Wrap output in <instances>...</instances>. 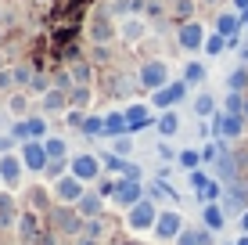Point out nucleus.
Masks as SVG:
<instances>
[{
    "label": "nucleus",
    "instance_id": "37",
    "mask_svg": "<svg viewBox=\"0 0 248 245\" xmlns=\"http://www.w3.org/2000/svg\"><path fill=\"white\" fill-rule=\"evenodd\" d=\"M205 80H209V69H205L202 62H187L184 65V83L187 87H202Z\"/></svg>",
    "mask_w": 248,
    "mask_h": 245
},
{
    "label": "nucleus",
    "instance_id": "16",
    "mask_svg": "<svg viewBox=\"0 0 248 245\" xmlns=\"http://www.w3.org/2000/svg\"><path fill=\"white\" fill-rule=\"evenodd\" d=\"M144 195H148V188H144V180H119V191L112 195V206H123V209H130V206H137Z\"/></svg>",
    "mask_w": 248,
    "mask_h": 245
},
{
    "label": "nucleus",
    "instance_id": "58",
    "mask_svg": "<svg viewBox=\"0 0 248 245\" xmlns=\"http://www.w3.org/2000/svg\"><path fill=\"white\" fill-rule=\"evenodd\" d=\"M234 245H248V234H241V238H237Z\"/></svg>",
    "mask_w": 248,
    "mask_h": 245
},
{
    "label": "nucleus",
    "instance_id": "56",
    "mask_svg": "<svg viewBox=\"0 0 248 245\" xmlns=\"http://www.w3.org/2000/svg\"><path fill=\"white\" fill-rule=\"evenodd\" d=\"M237 220H241V234H248V209H245L241 216H237Z\"/></svg>",
    "mask_w": 248,
    "mask_h": 245
},
{
    "label": "nucleus",
    "instance_id": "55",
    "mask_svg": "<svg viewBox=\"0 0 248 245\" xmlns=\"http://www.w3.org/2000/svg\"><path fill=\"white\" fill-rule=\"evenodd\" d=\"M230 7H234V11L241 15V11H248V0H230Z\"/></svg>",
    "mask_w": 248,
    "mask_h": 245
},
{
    "label": "nucleus",
    "instance_id": "49",
    "mask_svg": "<svg viewBox=\"0 0 248 245\" xmlns=\"http://www.w3.org/2000/svg\"><path fill=\"white\" fill-rule=\"evenodd\" d=\"M187 180H191V188H194V195H198V191L205 188V184H209L212 180V177L209 173H205V170H191V177H187Z\"/></svg>",
    "mask_w": 248,
    "mask_h": 245
},
{
    "label": "nucleus",
    "instance_id": "33",
    "mask_svg": "<svg viewBox=\"0 0 248 245\" xmlns=\"http://www.w3.org/2000/svg\"><path fill=\"white\" fill-rule=\"evenodd\" d=\"M32 76H36L32 62H18V65H11V83H15V90H29Z\"/></svg>",
    "mask_w": 248,
    "mask_h": 245
},
{
    "label": "nucleus",
    "instance_id": "14",
    "mask_svg": "<svg viewBox=\"0 0 248 245\" xmlns=\"http://www.w3.org/2000/svg\"><path fill=\"white\" fill-rule=\"evenodd\" d=\"M187 98V83L184 80H169L166 87L151 90V108H173Z\"/></svg>",
    "mask_w": 248,
    "mask_h": 245
},
{
    "label": "nucleus",
    "instance_id": "1",
    "mask_svg": "<svg viewBox=\"0 0 248 245\" xmlns=\"http://www.w3.org/2000/svg\"><path fill=\"white\" fill-rule=\"evenodd\" d=\"M93 87L112 101H130L137 90H140V80H137V69H123V65H108L105 76H101Z\"/></svg>",
    "mask_w": 248,
    "mask_h": 245
},
{
    "label": "nucleus",
    "instance_id": "25",
    "mask_svg": "<svg viewBox=\"0 0 248 245\" xmlns=\"http://www.w3.org/2000/svg\"><path fill=\"white\" fill-rule=\"evenodd\" d=\"M65 112H68V94H65V90H58V87H50L44 94V115L54 119V115H65Z\"/></svg>",
    "mask_w": 248,
    "mask_h": 245
},
{
    "label": "nucleus",
    "instance_id": "41",
    "mask_svg": "<svg viewBox=\"0 0 248 245\" xmlns=\"http://www.w3.org/2000/svg\"><path fill=\"white\" fill-rule=\"evenodd\" d=\"M176 163H180V170H198L202 166V151L198 148H184V151H176Z\"/></svg>",
    "mask_w": 248,
    "mask_h": 245
},
{
    "label": "nucleus",
    "instance_id": "46",
    "mask_svg": "<svg viewBox=\"0 0 248 245\" xmlns=\"http://www.w3.org/2000/svg\"><path fill=\"white\" fill-rule=\"evenodd\" d=\"M108 141H112V151L123 155V159L133 151V133H119V137H108Z\"/></svg>",
    "mask_w": 248,
    "mask_h": 245
},
{
    "label": "nucleus",
    "instance_id": "50",
    "mask_svg": "<svg viewBox=\"0 0 248 245\" xmlns=\"http://www.w3.org/2000/svg\"><path fill=\"white\" fill-rule=\"evenodd\" d=\"M155 155L162 159V163H176V151H173V145H166V141H158V148H155Z\"/></svg>",
    "mask_w": 248,
    "mask_h": 245
},
{
    "label": "nucleus",
    "instance_id": "60",
    "mask_svg": "<svg viewBox=\"0 0 248 245\" xmlns=\"http://www.w3.org/2000/svg\"><path fill=\"white\" fill-rule=\"evenodd\" d=\"M0 47H4V25H0Z\"/></svg>",
    "mask_w": 248,
    "mask_h": 245
},
{
    "label": "nucleus",
    "instance_id": "23",
    "mask_svg": "<svg viewBox=\"0 0 248 245\" xmlns=\"http://www.w3.org/2000/svg\"><path fill=\"white\" fill-rule=\"evenodd\" d=\"M202 227H209L212 234L227 227V213H223L219 202H205V206H202Z\"/></svg>",
    "mask_w": 248,
    "mask_h": 245
},
{
    "label": "nucleus",
    "instance_id": "31",
    "mask_svg": "<svg viewBox=\"0 0 248 245\" xmlns=\"http://www.w3.org/2000/svg\"><path fill=\"white\" fill-rule=\"evenodd\" d=\"M93 83H76L72 90H68V108H83V112H87L90 108V101H93Z\"/></svg>",
    "mask_w": 248,
    "mask_h": 245
},
{
    "label": "nucleus",
    "instance_id": "27",
    "mask_svg": "<svg viewBox=\"0 0 248 245\" xmlns=\"http://www.w3.org/2000/svg\"><path fill=\"white\" fill-rule=\"evenodd\" d=\"M65 69H68V76H72V83H97L90 58H76V62H68Z\"/></svg>",
    "mask_w": 248,
    "mask_h": 245
},
{
    "label": "nucleus",
    "instance_id": "28",
    "mask_svg": "<svg viewBox=\"0 0 248 245\" xmlns=\"http://www.w3.org/2000/svg\"><path fill=\"white\" fill-rule=\"evenodd\" d=\"M119 133H130L126 108H112V112H105V137H119Z\"/></svg>",
    "mask_w": 248,
    "mask_h": 245
},
{
    "label": "nucleus",
    "instance_id": "44",
    "mask_svg": "<svg viewBox=\"0 0 248 245\" xmlns=\"http://www.w3.org/2000/svg\"><path fill=\"white\" fill-rule=\"evenodd\" d=\"M205 54H209V58H219V54H223V50H227V36H219V33H212V36H205Z\"/></svg>",
    "mask_w": 248,
    "mask_h": 245
},
{
    "label": "nucleus",
    "instance_id": "6",
    "mask_svg": "<svg viewBox=\"0 0 248 245\" xmlns=\"http://www.w3.org/2000/svg\"><path fill=\"white\" fill-rule=\"evenodd\" d=\"M68 173L79 177L83 184H97L101 173H105L101 155H93V151H79V155H72V159H68Z\"/></svg>",
    "mask_w": 248,
    "mask_h": 245
},
{
    "label": "nucleus",
    "instance_id": "61",
    "mask_svg": "<svg viewBox=\"0 0 248 245\" xmlns=\"http://www.w3.org/2000/svg\"><path fill=\"white\" fill-rule=\"evenodd\" d=\"M223 245H234V242H223Z\"/></svg>",
    "mask_w": 248,
    "mask_h": 245
},
{
    "label": "nucleus",
    "instance_id": "24",
    "mask_svg": "<svg viewBox=\"0 0 248 245\" xmlns=\"http://www.w3.org/2000/svg\"><path fill=\"white\" fill-rule=\"evenodd\" d=\"M155 130H158L162 141H169V137L180 133V115H176V108H162V115L155 119Z\"/></svg>",
    "mask_w": 248,
    "mask_h": 245
},
{
    "label": "nucleus",
    "instance_id": "52",
    "mask_svg": "<svg viewBox=\"0 0 248 245\" xmlns=\"http://www.w3.org/2000/svg\"><path fill=\"white\" fill-rule=\"evenodd\" d=\"M7 151H18V141L11 133H0V155H7Z\"/></svg>",
    "mask_w": 248,
    "mask_h": 245
},
{
    "label": "nucleus",
    "instance_id": "54",
    "mask_svg": "<svg viewBox=\"0 0 248 245\" xmlns=\"http://www.w3.org/2000/svg\"><path fill=\"white\" fill-rule=\"evenodd\" d=\"M237 62H241V65H248V40H245L241 47H237Z\"/></svg>",
    "mask_w": 248,
    "mask_h": 245
},
{
    "label": "nucleus",
    "instance_id": "34",
    "mask_svg": "<svg viewBox=\"0 0 248 245\" xmlns=\"http://www.w3.org/2000/svg\"><path fill=\"white\" fill-rule=\"evenodd\" d=\"M166 7H169V15H173L176 22H187L198 11V0H166Z\"/></svg>",
    "mask_w": 248,
    "mask_h": 245
},
{
    "label": "nucleus",
    "instance_id": "2",
    "mask_svg": "<svg viewBox=\"0 0 248 245\" xmlns=\"http://www.w3.org/2000/svg\"><path fill=\"white\" fill-rule=\"evenodd\" d=\"M83 36H87L90 44H115V40H119V18L108 11L105 0L90 7L87 22H83Z\"/></svg>",
    "mask_w": 248,
    "mask_h": 245
},
{
    "label": "nucleus",
    "instance_id": "9",
    "mask_svg": "<svg viewBox=\"0 0 248 245\" xmlns=\"http://www.w3.org/2000/svg\"><path fill=\"white\" fill-rule=\"evenodd\" d=\"M184 227L187 224H184L180 209H158V216H155V238L158 242H176Z\"/></svg>",
    "mask_w": 248,
    "mask_h": 245
},
{
    "label": "nucleus",
    "instance_id": "15",
    "mask_svg": "<svg viewBox=\"0 0 248 245\" xmlns=\"http://www.w3.org/2000/svg\"><path fill=\"white\" fill-rule=\"evenodd\" d=\"M22 170H25V163H22L18 151H7V155H0V184H4L7 191H15V188L22 184Z\"/></svg>",
    "mask_w": 248,
    "mask_h": 245
},
{
    "label": "nucleus",
    "instance_id": "32",
    "mask_svg": "<svg viewBox=\"0 0 248 245\" xmlns=\"http://www.w3.org/2000/svg\"><path fill=\"white\" fill-rule=\"evenodd\" d=\"M173 245H212V231L209 227H184Z\"/></svg>",
    "mask_w": 248,
    "mask_h": 245
},
{
    "label": "nucleus",
    "instance_id": "3",
    "mask_svg": "<svg viewBox=\"0 0 248 245\" xmlns=\"http://www.w3.org/2000/svg\"><path fill=\"white\" fill-rule=\"evenodd\" d=\"M47 224L54 227V234H62V238H79V234H83V216H79L76 206L54 202V209L47 213Z\"/></svg>",
    "mask_w": 248,
    "mask_h": 245
},
{
    "label": "nucleus",
    "instance_id": "57",
    "mask_svg": "<svg viewBox=\"0 0 248 245\" xmlns=\"http://www.w3.org/2000/svg\"><path fill=\"white\" fill-rule=\"evenodd\" d=\"M32 4H40V7H50V4H54V0H32Z\"/></svg>",
    "mask_w": 248,
    "mask_h": 245
},
{
    "label": "nucleus",
    "instance_id": "8",
    "mask_svg": "<svg viewBox=\"0 0 248 245\" xmlns=\"http://www.w3.org/2000/svg\"><path fill=\"white\" fill-rule=\"evenodd\" d=\"M90 15V0H54L47 7L50 22H87Z\"/></svg>",
    "mask_w": 248,
    "mask_h": 245
},
{
    "label": "nucleus",
    "instance_id": "42",
    "mask_svg": "<svg viewBox=\"0 0 248 245\" xmlns=\"http://www.w3.org/2000/svg\"><path fill=\"white\" fill-rule=\"evenodd\" d=\"M83 234H87V238H97V242H105V238H108L105 216H93V220H83Z\"/></svg>",
    "mask_w": 248,
    "mask_h": 245
},
{
    "label": "nucleus",
    "instance_id": "47",
    "mask_svg": "<svg viewBox=\"0 0 248 245\" xmlns=\"http://www.w3.org/2000/svg\"><path fill=\"white\" fill-rule=\"evenodd\" d=\"M47 90H50V76H47V72H36V76H32V83H29V94H40V98H44Z\"/></svg>",
    "mask_w": 248,
    "mask_h": 245
},
{
    "label": "nucleus",
    "instance_id": "4",
    "mask_svg": "<svg viewBox=\"0 0 248 245\" xmlns=\"http://www.w3.org/2000/svg\"><path fill=\"white\" fill-rule=\"evenodd\" d=\"M137 80H140V90H158L169 83V62L166 58H144L140 65H137Z\"/></svg>",
    "mask_w": 248,
    "mask_h": 245
},
{
    "label": "nucleus",
    "instance_id": "20",
    "mask_svg": "<svg viewBox=\"0 0 248 245\" xmlns=\"http://www.w3.org/2000/svg\"><path fill=\"white\" fill-rule=\"evenodd\" d=\"M191 112H194V119H212V115L219 112V101L209 94V90H198V94L191 98Z\"/></svg>",
    "mask_w": 248,
    "mask_h": 245
},
{
    "label": "nucleus",
    "instance_id": "11",
    "mask_svg": "<svg viewBox=\"0 0 248 245\" xmlns=\"http://www.w3.org/2000/svg\"><path fill=\"white\" fill-rule=\"evenodd\" d=\"M50 191H54V202H62V206H76V202L83 198V191H87V184H83L79 177L65 173V177H58V180L50 184Z\"/></svg>",
    "mask_w": 248,
    "mask_h": 245
},
{
    "label": "nucleus",
    "instance_id": "7",
    "mask_svg": "<svg viewBox=\"0 0 248 245\" xmlns=\"http://www.w3.org/2000/svg\"><path fill=\"white\" fill-rule=\"evenodd\" d=\"M151 33V22L144 18V15H123L119 18V40H123L126 47H140L144 40H148Z\"/></svg>",
    "mask_w": 248,
    "mask_h": 245
},
{
    "label": "nucleus",
    "instance_id": "30",
    "mask_svg": "<svg viewBox=\"0 0 248 245\" xmlns=\"http://www.w3.org/2000/svg\"><path fill=\"white\" fill-rule=\"evenodd\" d=\"M29 90H11V94H7V115H11V119H25V115H29Z\"/></svg>",
    "mask_w": 248,
    "mask_h": 245
},
{
    "label": "nucleus",
    "instance_id": "39",
    "mask_svg": "<svg viewBox=\"0 0 248 245\" xmlns=\"http://www.w3.org/2000/svg\"><path fill=\"white\" fill-rule=\"evenodd\" d=\"M101 166H105V173H115V177H123L130 163H126L123 155H115V151H105V155H101Z\"/></svg>",
    "mask_w": 248,
    "mask_h": 245
},
{
    "label": "nucleus",
    "instance_id": "5",
    "mask_svg": "<svg viewBox=\"0 0 248 245\" xmlns=\"http://www.w3.org/2000/svg\"><path fill=\"white\" fill-rule=\"evenodd\" d=\"M155 216H158V206L144 195L137 206L126 209V227H130L133 234H148V231H155Z\"/></svg>",
    "mask_w": 248,
    "mask_h": 245
},
{
    "label": "nucleus",
    "instance_id": "29",
    "mask_svg": "<svg viewBox=\"0 0 248 245\" xmlns=\"http://www.w3.org/2000/svg\"><path fill=\"white\" fill-rule=\"evenodd\" d=\"M148 198L155 202V206L158 202H176V188L166 180V177H155V180L148 184Z\"/></svg>",
    "mask_w": 248,
    "mask_h": 245
},
{
    "label": "nucleus",
    "instance_id": "51",
    "mask_svg": "<svg viewBox=\"0 0 248 245\" xmlns=\"http://www.w3.org/2000/svg\"><path fill=\"white\" fill-rule=\"evenodd\" d=\"M15 90V83H11V65L7 69H0V94H11Z\"/></svg>",
    "mask_w": 248,
    "mask_h": 245
},
{
    "label": "nucleus",
    "instance_id": "21",
    "mask_svg": "<svg viewBox=\"0 0 248 245\" xmlns=\"http://www.w3.org/2000/svg\"><path fill=\"white\" fill-rule=\"evenodd\" d=\"M245 29V22H241V15L234 11V7H230V11H216V33L219 36H237V33Z\"/></svg>",
    "mask_w": 248,
    "mask_h": 245
},
{
    "label": "nucleus",
    "instance_id": "59",
    "mask_svg": "<svg viewBox=\"0 0 248 245\" xmlns=\"http://www.w3.org/2000/svg\"><path fill=\"white\" fill-rule=\"evenodd\" d=\"M241 115H245V119H248V98H245V108H241Z\"/></svg>",
    "mask_w": 248,
    "mask_h": 245
},
{
    "label": "nucleus",
    "instance_id": "19",
    "mask_svg": "<svg viewBox=\"0 0 248 245\" xmlns=\"http://www.w3.org/2000/svg\"><path fill=\"white\" fill-rule=\"evenodd\" d=\"M22 216V206L15 198V191H0V231H11Z\"/></svg>",
    "mask_w": 248,
    "mask_h": 245
},
{
    "label": "nucleus",
    "instance_id": "26",
    "mask_svg": "<svg viewBox=\"0 0 248 245\" xmlns=\"http://www.w3.org/2000/svg\"><path fill=\"white\" fill-rule=\"evenodd\" d=\"M25 141H44L47 137V130H50V115H44V112H40V115H25Z\"/></svg>",
    "mask_w": 248,
    "mask_h": 245
},
{
    "label": "nucleus",
    "instance_id": "35",
    "mask_svg": "<svg viewBox=\"0 0 248 245\" xmlns=\"http://www.w3.org/2000/svg\"><path fill=\"white\" fill-rule=\"evenodd\" d=\"M79 133L83 137H90V141H97V137H105V115H83V126H79Z\"/></svg>",
    "mask_w": 248,
    "mask_h": 245
},
{
    "label": "nucleus",
    "instance_id": "17",
    "mask_svg": "<svg viewBox=\"0 0 248 245\" xmlns=\"http://www.w3.org/2000/svg\"><path fill=\"white\" fill-rule=\"evenodd\" d=\"M25 209H32V213H50L54 209V191L44 188V184H32V188H25Z\"/></svg>",
    "mask_w": 248,
    "mask_h": 245
},
{
    "label": "nucleus",
    "instance_id": "36",
    "mask_svg": "<svg viewBox=\"0 0 248 245\" xmlns=\"http://www.w3.org/2000/svg\"><path fill=\"white\" fill-rule=\"evenodd\" d=\"M90 62H93V69H97V65H115V54H112V44H90Z\"/></svg>",
    "mask_w": 248,
    "mask_h": 245
},
{
    "label": "nucleus",
    "instance_id": "53",
    "mask_svg": "<svg viewBox=\"0 0 248 245\" xmlns=\"http://www.w3.org/2000/svg\"><path fill=\"white\" fill-rule=\"evenodd\" d=\"M126 180H144V170H140V166H137V163H130V166H126Z\"/></svg>",
    "mask_w": 248,
    "mask_h": 245
},
{
    "label": "nucleus",
    "instance_id": "38",
    "mask_svg": "<svg viewBox=\"0 0 248 245\" xmlns=\"http://www.w3.org/2000/svg\"><path fill=\"white\" fill-rule=\"evenodd\" d=\"M44 148H47L50 159H68V141L58 137V133H47V137H44Z\"/></svg>",
    "mask_w": 248,
    "mask_h": 245
},
{
    "label": "nucleus",
    "instance_id": "22",
    "mask_svg": "<svg viewBox=\"0 0 248 245\" xmlns=\"http://www.w3.org/2000/svg\"><path fill=\"white\" fill-rule=\"evenodd\" d=\"M76 209H79L83 220H93V216H105V198L97 195V191H83V198L76 202Z\"/></svg>",
    "mask_w": 248,
    "mask_h": 245
},
{
    "label": "nucleus",
    "instance_id": "48",
    "mask_svg": "<svg viewBox=\"0 0 248 245\" xmlns=\"http://www.w3.org/2000/svg\"><path fill=\"white\" fill-rule=\"evenodd\" d=\"M44 173L50 177V180H58V177H65V173H68V159H50Z\"/></svg>",
    "mask_w": 248,
    "mask_h": 245
},
{
    "label": "nucleus",
    "instance_id": "12",
    "mask_svg": "<svg viewBox=\"0 0 248 245\" xmlns=\"http://www.w3.org/2000/svg\"><path fill=\"white\" fill-rule=\"evenodd\" d=\"M18 155H22V163H25V170H29V173H44L47 163H50L44 141H22V145H18Z\"/></svg>",
    "mask_w": 248,
    "mask_h": 245
},
{
    "label": "nucleus",
    "instance_id": "10",
    "mask_svg": "<svg viewBox=\"0 0 248 245\" xmlns=\"http://www.w3.org/2000/svg\"><path fill=\"white\" fill-rule=\"evenodd\" d=\"M245 115H230V112H216L212 115V137L219 141H241L245 133Z\"/></svg>",
    "mask_w": 248,
    "mask_h": 245
},
{
    "label": "nucleus",
    "instance_id": "13",
    "mask_svg": "<svg viewBox=\"0 0 248 245\" xmlns=\"http://www.w3.org/2000/svg\"><path fill=\"white\" fill-rule=\"evenodd\" d=\"M205 25L198 22V18H187V22H180V29H176V44H180V50H202L205 47Z\"/></svg>",
    "mask_w": 248,
    "mask_h": 245
},
{
    "label": "nucleus",
    "instance_id": "45",
    "mask_svg": "<svg viewBox=\"0 0 248 245\" xmlns=\"http://www.w3.org/2000/svg\"><path fill=\"white\" fill-rule=\"evenodd\" d=\"M241 108H245V94H237V90H227V98H223V108H219V112L241 115Z\"/></svg>",
    "mask_w": 248,
    "mask_h": 245
},
{
    "label": "nucleus",
    "instance_id": "43",
    "mask_svg": "<svg viewBox=\"0 0 248 245\" xmlns=\"http://www.w3.org/2000/svg\"><path fill=\"white\" fill-rule=\"evenodd\" d=\"M219 198H223V180H216V177H212V180L198 191V202L205 206V202H219Z\"/></svg>",
    "mask_w": 248,
    "mask_h": 245
},
{
    "label": "nucleus",
    "instance_id": "18",
    "mask_svg": "<svg viewBox=\"0 0 248 245\" xmlns=\"http://www.w3.org/2000/svg\"><path fill=\"white\" fill-rule=\"evenodd\" d=\"M155 119H158V115L151 112V105H144V101H130V105H126V123H130V133L151 126Z\"/></svg>",
    "mask_w": 248,
    "mask_h": 245
},
{
    "label": "nucleus",
    "instance_id": "40",
    "mask_svg": "<svg viewBox=\"0 0 248 245\" xmlns=\"http://www.w3.org/2000/svg\"><path fill=\"white\" fill-rule=\"evenodd\" d=\"M227 90H237V94L248 90V65H237V69L227 76Z\"/></svg>",
    "mask_w": 248,
    "mask_h": 245
}]
</instances>
